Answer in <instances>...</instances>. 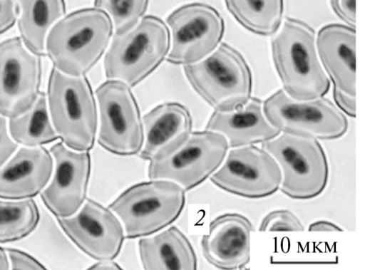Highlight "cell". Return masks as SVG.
I'll list each match as a JSON object with an SVG mask.
<instances>
[{"label": "cell", "mask_w": 365, "mask_h": 270, "mask_svg": "<svg viewBox=\"0 0 365 270\" xmlns=\"http://www.w3.org/2000/svg\"><path fill=\"white\" fill-rule=\"evenodd\" d=\"M185 202V189L166 180L135 184L123 192L110 205L125 230V237L148 236L174 222Z\"/></svg>", "instance_id": "obj_5"}, {"label": "cell", "mask_w": 365, "mask_h": 270, "mask_svg": "<svg viewBox=\"0 0 365 270\" xmlns=\"http://www.w3.org/2000/svg\"><path fill=\"white\" fill-rule=\"evenodd\" d=\"M316 46L319 58L334 88L355 96L356 31L353 27L331 24L319 31Z\"/></svg>", "instance_id": "obj_20"}, {"label": "cell", "mask_w": 365, "mask_h": 270, "mask_svg": "<svg viewBox=\"0 0 365 270\" xmlns=\"http://www.w3.org/2000/svg\"><path fill=\"white\" fill-rule=\"evenodd\" d=\"M187 81L215 110L228 111L251 98L252 73L245 59L226 43L194 63L184 65Z\"/></svg>", "instance_id": "obj_6"}, {"label": "cell", "mask_w": 365, "mask_h": 270, "mask_svg": "<svg viewBox=\"0 0 365 270\" xmlns=\"http://www.w3.org/2000/svg\"><path fill=\"white\" fill-rule=\"evenodd\" d=\"M228 148L220 133L207 130L190 133L172 152L150 161L148 177L170 180L190 190L220 167Z\"/></svg>", "instance_id": "obj_8"}, {"label": "cell", "mask_w": 365, "mask_h": 270, "mask_svg": "<svg viewBox=\"0 0 365 270\" xmlns=\"http://www.w3.org/2000/svg\"><path fill=\"white\" fill-rule=\"evenodd\" d=\"M18 144L11 138L6 120L0 114V168L17 149Z\"/></svg>", "instance_id": "obj_29"}, {"label": "cell", "mask_w": 365, "mask_h": 270, "mask_svg": "<svg viewBox=\"0 0 365 270\" xmlns=\"http://www.w3.org/2000/svg\"><path fill=\"white\" fill-rule=\"evenodd\" d=\"M8 128L11 138L25 147L41 146L59 138L52 125L43 92H40L28 110L9 118Z\"/></svg>", "instance_id": "obj_23"}, {"label": "cell", "mask_w": 365, "mask_h": 270, "mask_svg": "<svg viewBox=\"0 0 365 270\" xmlns=\"http://www.w3.org/2000/svg\"><path fill=\"white\" fill-rule=\"evenodd\" d=\"M277 162L281 191L294 199H310L326 188L329 175L325 152L317 139L279 133L262 143Z\"/></svg>", "instance_id": "obj_7"}, {"label": "cell", "mask_w": 365, "mask_h": 270, "mask_svg": "<svg viewBox=\"0 0 365 270\" xmlns=\"http://www.w3.org/2000/svg\"><path fill=\"white\" fill-rule=\"evenodd\" d=\"M138 251L144 269H197V258L190 242L175 227L140 239L138 241Z\"/></svg>", "instance_id": "obj_21"}, {"label": "cell", "mask_w": 365, "mask_h": 270, "mask_svg": "<svg viewBox=\"0 0 365 270\" xmlns=\"http://www.w3.org/2000/svg\"><path fill=\"white\" fill-rule=\"evenodd\" d=\"M304 227L298 217L288 209H276L267 214L261 221L259 232H303Z\"/></svg>", "instance_id": "obj_27"}, {"label": "cell", "mask_w": 365, "mask_h": 270, "mask_svg": "<svg viewBox=\"0 0 365 270\" xmlns=\"http://www.w3.org/2000/svg\"><path fill=\"white\" fill-rule=\"evenodd\" d=\"M170 45L166 24L157 16H145L125 33L115 34L104 58L106 78L136 85L161 63Z\"/></svg>", "instance_id": "obj_4"}, {"label": "cell", "mask_w": 365, "mask_h": 270, "mask_svg": "<svg viewBox=\"0 0 365 270\" xmlns=\"http://www.w3.org/2000/svg\"><path fill=\"white\" fill-rule=\"evenodd\" d=\"M49 152L53 159V172L41 197L56 217H70L85 202L91 157L88 151L71 150L63 142L54 144Z\"/></svg>", "instance_id": "obj_15"}, {"label": "cell", "mask_w": 365, "mask_h": 270, "mask_svg": "<svg viewBox=\"0 0 365 270\" xmlns=\"http://www.w3.org/2000/svg\"><path fill=\"white\" fill-rule=\"evenodd\" d=\"M167 23L172 35L167 61L176 65L194 63L210 55L220 42L225 28L218 11L202 3L176 9Z\"/></svg>", "instance_id": "obj_12"}, {"label": "cell", "mask_w": 365, "mask_h": 270, "mask_svg": "<svg viewBox=\"0 0 365 270\" xmlns=\"http://www.w3.org/2000/svg\"><path fill=\"white\" fill-rule=\"evenodd\" d=\"M39 219L37 204L31 198L0 199V243L27 237L35 230Z\"/></svg>", "instance_id": "obj_25"}, {"label": "cell", "mask_w": 365, "mask_h": 270, "mask_svg": "<svg viewBox=\"0 0 365 270\" xmlns=\"http://www.w3.org/2000/svg\"><path fill=\"white\" fill-rule=\"evenodd\" d=\"M46 97L52 125L62 142L73 150H91L97 133L98 113L87 78L66 75L53 67Z\"/></svg>", "instance_id": "obj_3"}, {"label": "cell", "mask_w": 365, "mask_h": 270, "mask_svg": "<svg viewBox=\"0 0 365 270\" xmlns=\"http://www.w3.org/2000/svg\"><path fill=\"white\" fill-rule=\"evenodd\" d=\"M356 0H330L335 14L351 27L356 25Z\"/></svg>", "instance_id": "obj_31"}, {"label": "cell", "mask_w": 365, "mask_h": 270, "mask_svg": "<svg viewBox=\"0 0 365 270\" xmlns=\"http://www.w3.org/2000/svg\"><path fill=\"white\" fill-rule=\"evenodd\" d=\"M271 41L272 59L284 92L297 100L322 97L329 81L320 63L314 30L287 18Z\"/></svg>", "instance_id": "obj_2"}, {"label": "cell", "mask_w": 365, "mask_h": 270, "mask_svg": "<svg viewBox=\"0 0 365 270\" xmlns=\"http://www.w3.org/2000/svg\"><path fill=\"white\" fill-rule=\"evenodd\" d=\"M5 250L12 269L42 270L46 269L41 262L23 251L13 248H6Z\"/></svg>", "instance_id": "obj_28"}, {"label": "cell", "mask_w": 365, "mask_h": 270, "mask_svg": "<svg viewBox=\"0 0 365 270\" xmlns=\"http://www.w3.org/2000/svg\"><path fill=\"white\" fill-rule=\"evenodd\" d=\"M16 1L20 38L31 51L45 55L48 33L65 14L64 0Z\"/></svg>", "instance_id": "obj_22"}, {"label": "cell", "mask_w": 365, "mask_h": 270, "mask_svg": "<svg viewBox=\"0 0 365 270\" xmlns=\"http://www.w3.org/2000/svg\"><path fill=\"white\" fill-rule=\"evenodd\" d=\"M17 16L16 0H0V34L14 25Z\"/></svg>", "instance_id": "obj_30"}, {"label": "cell", "mask_w": 365, "mask_h": 270, "mask_svg": "<svg viewBox=\"0 0 365 270\" xmlns=\"http://www.w3.org/2000/svg\"><path fill=\"white\" fill-rule=\"evenodd\" d=\"M144 139L140 153L153 160L170 153L190 135L192 118L184 105L176 102L160 104L143 117Z\"/></svg>", "instance_id": "obj_18"}, {"label": "cell", "mask_w": 365, "mask_h": 270, "mask_svg": "<svg viewBox=\"0 0 365 270\" xmlns=\"http://www.w3.org/2000/svg\"><path fill=\"white\" fill-rule=\"evenodd\" d=\"M10 267L6 251L0 246V269H9Z\"/></svg>", "instance_id": "obj_35"}, {"label": "cell", "mask_w": 365, "mask_h": 270, "mask_svg": "<svg viewBox=\"0 0 365 270\" xmlns=\"http://www.w3.org/2000/svg\"><path fill=\"white\" fill-rule=\"evenodd\" d=\"M334 99L337 108L350 117L356 115L355 96L334 88Z\"/></svg>", "instance_id": "obj_32"}, {"label": "cell", "mask_w": 365, "mask_h": 270, "mask_svg": "<svg viewBox=\"0 0 365 270\" xmlns=\"http://www.w3.org/2000/svg\"><path fill=\"white\" fill-rule=\"evenodd\" d=\"M308 231L311 232H339L343 230L331 222L318 220L309 224Z\"/></svg>", "instance_id": "obj_33"}, {"label": "cell", "mask_w": 365, "mask_h": 270, "mask_svg": "<svg viewBox=\"0 0 365 270\" xmlns=\"http://www.w3.org/2000/svg\"><path fill=\"white\" fill-rule=\"evenodd\" d=\"M254 230L251 222L241 214L217 216L201 239L204 257L219 269H244L250 261V237Z\"/></svg>", "instance_id": "obj_16"}, {"label": "cell", "mask_w": 365, "mask_h": 270, "mask_svg": "<svg viewBox=\"0 0 365 270\" xmlns=\"http://www.w3.org/2000/svg\"><path fill=\"white\" fill-rule=\"evenodd\" d=\"M40 56L31 51L20 37L0 43V114L14 118L28 110L40 91Z\"/></svg>", "instance_id": "obj_13"}, {"label": "cell", "mask_w": 365, "mask_h": 270, "mask_svg": "<svg viewBox=\"0 0 365 270\" xmlns=\"http://www.w3.org/2000/svg\"><path fill=\"white\" fill-rule=\"evenodd\" d=\"M57 219L70 239L91 258L113 260L118 255L124 240L123 228L109 208L88 199L74 214Z\"/></svg>", "instance_id": "obj_14"}, {"label": "cell", "mask_w": 365, "mask_h": 270, "mask_svg": "<svg viewBox=\"0 0 365 270\" xmlns=\"http://www.w3.org/2000/svg\"><path fill=\"white\" fill-rule=\"evenodd\" d=\"M262 108L268 121L280 133L334 140L343 136L348 129L342 111L322 97L297 100L279 90L264 102Z\"/></svg>", "instance_id": "obj_9"}, {"label": "cell", "mask_w": 365, "mask_h": 270, "mask_svg": "<svg viewBox=\"0 0 365 270\" xmlns=\"http://www.w3.org/2000/svg\"><path fill=\"white\" fill-rule=\"evenodd\" d=\"M99 108L98 144L118 155L138 153L143 144V122L130 87L109 80L96 90Z\"/></svg>", "instance_id": "obj_10"}, {"label": "cell", "mask_w": 365, "mask_h": 270, "mask_svg": "<svg viewBox=\"0 0 365 270\" xmlns=\"http://www.w3.org/2000/svg\"><path fill=\"white\" fill-rule=\"evenodd\" d=\"M210 177L213 184L231 194L250 199L269 196L280 187V168L266 150L254 145L233 147Z\"/></svg>", "instance_id": "obj_11"}, {"label": "cell", "mask_w": 365, "mask_h": 270, "mask_svg": "<svg viewBox=\"0 0 365 270\" xmlns=\"http://www.w3.org/2000/svg\"><path fill=\"white\" fill-rule=\"evenodd\" d=\"M149 0H95L96 8L106 11L112 18L115 34L132 28L145 14Z\"/></svg>", "instance_id": "obj_26"}, {"label": "cell", "mask_w": 365, "mask_h": 270, "mask_svg": "<svg viewBox=\"0 0 365 270\" xmlns=\"http://www.w3.org/2000/svg\"><path fill=\"white\" fill-rule=\"evenodd\" d=\"M113 32L108 15L98 8L75 11L49 31L46 54L53 67L72 76H84L103 54Z\"/></svg>", "instance_id": "obj_1"}, {"label": "cell", "mask_w": 365, "mask_h": 270, "mask_svg": "<svg viewBox=\"0 0 365 270\" xmlns=\"http://www.w3.org/2000/svg\"><path fill=\"white\" fill-rule=\"evenodd\" d=\"M235 19L246 29L260 36L275 33L282 22L283 0H225Z\"/></svg>", "instance_id": "obj_24"}, {"label": "cell", "mask_w": 365, "mask_h": 270, "mask_svg": "<svg viewBox=\"0 0 365 270\" xmlns=\"http://www.w3.org/2000/svg\"><path fill=\"white\" fill-rule=\"evenodd\" d=\"M88 269H121L120 266L113 260H101L91 266Z\"/></svg>", "instance_id": "obj_34"}, {"label": "cell", "mask_w": 365, "mask_h": 270, "mask_svg": "<svg viewBox=\"0 0 365 270\" xmlns=\"http://www.w3.org/2000/svg\"><path fill=\"white\" fill-rule=\"evenodd\" d=\"M205 130L224 135L231 148L262 143L280 133L267 119L261 100L255 98L231 110H215Z\"/></svg>", "instance_id": "obj_19"}, {"label": "cell", "mask_w": 365, "mask_h": 270, "mask_svg": "<svg viewBox=\"0 0 365 270\" xmlns=\"http://www.w3.org/2000/svg\"><path fill=\"white\" fill-rule=\"evenodd\" d=\"M53 170V157L45 147H21L0 168V197L21 199L36 195L49 182Z\"/></svg>", "instance_id": "obj_17"}]
</instances>
